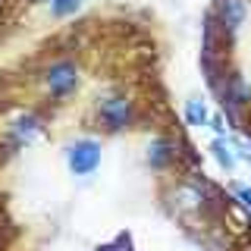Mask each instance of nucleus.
Here are the masks:
<instances>
[{
  "label": "nucleus",
  "instance_id": "1",
  "mask_svg": "<svg viewBox=\"0 0 251 251\" xmlns=\"http://www.w3.org/2000/svg\"><path fill=\"white\" fill-rule=\"evenodd\" d=\"M41 85L53 100L69 98V94L78 88V66L73 60H53L41 73Z\"/></svg>",
  "mask_w": 251,
  "mask_h": 251
},
{
  "label": "nucleus",
  "instance_id": "2",
  "mask_svg": "<svg viewBox=\"0 0 251 251\" xmlns=\"http://www.w3.org/2000/svg\"><path fill=\"white\" fill-rule=\"evenodd\" d=\"M135 120V104L126 94H104L98 100V123L107 132H123L126 126H132Z\"/></svg>",
  "mask_w": 251,
  "mask_h": 251
},
{
  "label": "nucleus",
  "instance_id": "3",
  "mask_svg": "<svg viewBox=\"0 0 251 251\" xmlns=\"http://www.w3.org/2000/svg\"><path fill=\"white\" fill-rule=\"evenodd\" d=\"M66 167L73 176H91L100 167V141L94 138H75L66 151Z\"/></svg>",
  "mask_w": 251,
  "mask_h": 251
},
{
  "label": "nucleus",
  "instance_id": "4",
  "mask_svg": "<svg viewBox=\"0 0 251 251\" xmlns=\"http://www.w3.org/2000/svg\"><path fill=\"white\" fill-rule=\"evenodd\" d=\"M214 16L226 35L235 38L248 19V0H214Z\"/></svg>",
  "mask_w": 251,
  "mask_h": 251
},
{
  "label": "nucleus",
  "instance_id": "5",
  "mask_svg": "<svg viewBox=\"0 0 251 251\" xmlns=\"http://www.w3.org/2000/svg\"><path fill=\"white\" fill-rule=\"evenodd\" d=\"M179 160V148L176 141L167 138V135H157L151 138V145H148V163H151L154 170H167L170 163Z\"/></svg>",
  "mask_w": 251,
  "mask_h": 251
},
{
  "label": "nucleus",
  "instance_id": "6",
  "mask_svg": "<svg viewBox=\"0 0 251 251\" xmlns=\"http://www.w3.org/2000/svg\"><path fill=\"white\" fill-rule=\"evenodd\" d=\"M210 154H214V160L223 167L226 173H229L235 167V160H239V154H235V145L226 135H217L214 138V145H210Z\"/></svg>",
  "mask_w": 251,
  "mask_h": 251
},
{
  "label": "nucleus",
  "instance_id": "7",
  "mask_svg": "<svg viewBox=\"0 0 251 251\" xmlns=\"http://www.w3.org/2000/svg\"><path fill=\"white\" fill-rule=\"evenodd\" d=\"M38 132H41V120L31 116V113H25L19 123L13 126V141H16V145H31V141L38 138Z\"/></svg>",
  "mask_w": 251,
  "mask_h": 251
},
{
  "label": "nucleus",
  "instance_id": "8",
  "mask_svg": "<svg viewBox=\"0 0 251 251\" xmlns=\"http://www.w3.org/2000/svg\"><path fill=\"white\" fill-rule=\"evenodd\" d=\"M185 123L192 126V129H201V126H207V123H210L207 104H204L201 98H192V100H185Z\"/></svg>",
  "mask_w": 251,
  "mask_h": 251
},
{
  "label": "nucleus",
  "instance_id": "9",
  "mask_svg": "<svg viewBox=\"0 0 251 251\" xmlns=\"http://www.w3.org/2000/svg\"><path fill=\"white\" fill-rule=\"evenodd\" d=\"M78 6H82V0H50V13L57 19H66V16L78 13Z\"/></svg>",
  "mask_w": 251,
  "mask_h": 251
},
{
  "label": "nucleus",
  "instance_id": "10",
  "mask_svg": "<svg viewBox=\"0 0 251 251\" xmlns=\"http://www.w3.org/2000/svg\"><path fill=\"white\" fill-rule=\"evenodd\" d=\"M232 201L235 204H242V207L251 214V185H242V182H235L232 185Z\"/></svg>",
  "mask_w": 251,
  "mask_h": 251
},
{
  "label": "nucleus",
  "instance_id": "11",
  "mask_svg": "<svg viewBox=\"0 0 251 251\" xmlns=\"http://www.w3.org/2000/svg\"><path fill=\"white\" fill-rule=\"evenodd\" d=\"M98 251H132V242H129V235H116L110 245H100Z\"/></svg>",
  "mask_w": 251,
  "mask_h": 251
},
{
  "label": "nucleus",
  "instance_id": "12",
  "mask_svg": "<svg viewBox=\"0 0 251 251\" xmlns=\"http://www.w3.org/2000/svg\"><path fill=\"white\" fill-rule=\"evenodd\" d=\"M207 126H214L217 135H226V120H223V116H214V120H210Z\"/></svg>",
  "mask_w": 251,
  "mask_h": 251
},
{
  "label": "nucleus",
  "instance_id": "13",
  "mask_svg": "<svg viewBox=\"0 0 251 251\" xmlns=\"http://www.w3.org/2000/svg\"><path fill=\"white\" fill-rule=\"evenodd\" d=\"M0 3H3V0H0Z\"/></svg>",
  "mask_w": 251,
  "mask_h": 251
}]
</instances>
